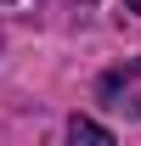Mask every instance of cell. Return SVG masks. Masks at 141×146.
Returning a JSON list of instances; mask_svg holds the SVG:
<instances>
[{"label": "cell", "instance_id": "cell-1", "mask_svg": "<svg viewBox=\"0 0 141 146\" xmlns=\"http://www.w3.org/2000/svg\"><path fill=\"white\" fill-rule=\"evenodd\" d=\"M102 101L107 107H119V112H130V118H141V62H124V68H113V73H102Z\"/></svg>", "mask_w": 141, "mask_h": 146}, {"label": "cell", "instance_id": "cell-2", "mask_svg": "<svg viewBox=\"0 0 141 146\" xmlns=\"http://www.w3.org/2000/svg\"><path fill=\"white\" fill-rule=\"evenodd\" d=\"M62 146H113V135H107L96 118H73V124H68V141H62Z\"/></svg>", "mask_w": 141, "mask_h": 146}, {"label": "cell", "instance_id": "cell-3", "mask_svg": "<svg viewBox=\"0 0 141 146\" xmlns=\"http://www.w3.org/2000/svg\"><path fill=\"white\" fill-rule=\"evenodd\" d=\"M124 11H130V17H141V0H124Z\"/></svg>", "mask_w": 141, "mask_h": 146}]
</instances>
